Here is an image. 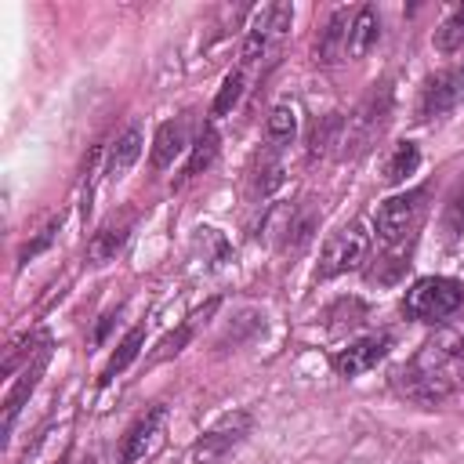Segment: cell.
I'll return each mask as SVG.
<instances>
[{
    "mask_svg": "<svg viewBox=\"0 0 464 464\" xmlns=\"http://www.w3.org/2000/svg\"><path fill=\"white\" fill-rule=\"evenodd\" d=\"M366 250H370V236H366V228H362L359 221H352V225H344L341 232H334V236L326 239L315 276H319V279H334V276L355 268V265L366 257Z\"/></svg>",
    "mask_w": 464,
    "mask_h": 464,
    "instance_id": "obj_6",
    "label": "cell"
},
{
    "mask_svg": "<svg viewBox=\"0 0 464 464\" xmlns=\"http://www.w3.org/2000/svg\"><path fill=\"white\" fill-rule=\"evenodd\" d=\"M290 22H294V7L290 4H268V7H261L257 18H254V25H250V33H246V44H243V65H254L265 54H272L279 47V40L286 36Z\"/></svg>",
    "mask_w": 464,
    "mask_h": 464,
    "instance_id": "obj_5",
    "label": "cell"
},
{
    "mask_svg": "<svg viewBox=\"0 0 464 464\" xmlns=\"http://www.w3.org/2000/svg\"><path fill=\"white\" fill-rule=\"evenodd\" d=\"M388 116H392V87L381 83V87H373V91L359 102V109L348 116V123H344V130H341V152H344V156H355V152H362L366 145H373V138L384 130Z\"/></svg>",
    "mask_w": 464,
    "mask_h": 464,
    "instance_id": "obj_3",
    "label": "cell"
},
{
    "mask_svg": "<svg viewBox=\"0 0 464 464\" xmlns=\"http://www.w3.org/2000/svg\"><path fill=\"white\" fill-rule=\"evenodd\" d=\"M218 156V134L214 130H203L196 149H192V160H188V174H199L203 167H210V160Z\"/></svg>",
    "mask_w": 464,
    "mask_h": 464,
    "instance_id": "obj_22",
    "label": "cell"
},
{
    "mask_svg": "<svg viewBox=\"0 0 464 464\" xmlns=\"http://www.w3.org/2000/svg\"><path fill=\"white\" fill-rule=\"evenodd\" d=\"M420 167V149L413 145V141H399L392 152H388V160H384V181H402V178H410L413 170Z\"/></svg>",
    "mask_w": 464,
    "mask_h": 464,
    "instance_id": "obj_17",
    "label": "cell"
},
{
    "mask_svg": "<svg viewBox=\"0 0 464 464\" xmlns=\"http://www.w3.org/2000/svg\"><path fill=\"white\" fill-rule=\"evenodd\" d=\"M265 134H268V141H272L276 149H279V145H290L294 134H297V112H294V105H276V109L268 112Z\"/></svg>",
    "mask_w": 464,
    "mask_h": 464,
    "instance_id": "obj_18",
    "label": "cell"
},
{
    "mask_svg": "<svg viewBox=\"0 0 464 464\" xmlns=\"http://www.w3.org/2000/svg\"><path fill=\"white\" fill-rule=\"evenodd\" d=\"M276 185H283V163H279V160H272V163H265V167L257 170V192H261V196H268Z\"/></svg>",
    "mask_w": 464,
    "mask_h": 464,
    "instance_id": "obj_25",
    "label": "cell"
},
{
    "mask_svg": "<svg viewBox=\"0 0 464 464\" xmlns=\"http://www.w3.org/2000/svg\"><path fill=\"white\" fill-rule=\"evenodd\" d=\"M239 94H243V72L225 76V83H221V91H218V98H214V116H225V112L239 102Z\"/></svg>",
    "mask_w": 464,
    "mask_h": 464,
    "instance_id": "obj_24",
    "label": "cell"
},
{
    "mask_svg": "<svg viewBox=\"0 0 464 464\" xmlns=\"http://www.w3.org/2000/svg\"><path fill=\"white\" fill-rule=\"evenodd\" d=\"M250 424H254V420H250L246 410H236V413L221 417L210 431H203V435L196 439L188 460H192V464H218L225 453H232V450L250 435Z\"/></svg>",
    "mask_w": 464,
    "mask_h": 464,
    "instance_id": "obj_7",
    "label": "cell"
},
{
    "mask_svg": "<svg viewBox=\"0 0 464 464\" xmlns=\"http://www.w3.org/2000/svg\"><path fill=\"white\" fill-rule=\"evenodd\" d=\"M388 348H392V337H388V334L359 337V341H352L348 348H341V352L334 355V370H337L341 377H359V373L373 370V366L388 355Z\"/></svg>",
    "mask_w": 464,
    "mask_h": 464,
    "instance_id": "obj_10",
    "label": "cell"
},
{
    "mask_svg": "<svg viewBox=\"0 0 464 464\" xmlns=\"http://www.w3.org/2000/svg\"><path fill=\"white\" fill-rule=\"evenodd\" d=\"M163 428H167V406H152V410H145V413L130 424V431L123 435L120 464H138V460H145V457L160 446Z\"/></svg>",
    "mask_w": 464,
    "mask_h": 464,
    "instance_id": "obj_9",
    "label": "cell"
},
{
    "mask_svg": "<svg viewBox=\"0 0 464 464\" xmlns=\"http://www.w3.org/2000/svg\"><path fill=\"white\" fill-rule=\"evenodd\" d=\"M424 210H428V188H410V192H402V196L384 199L381 210H377V218H373L377 239H381L384 246H395V243L410 239V236L417 232Z\"/></svg>",
    "mask_w": 464,
    "mask_h": 464,
    "instance_id": "obj_4",
    "label": "cell"
},
{
    "mask_svg": "<svg viewBox=\"0 0 464 464\" xmlns=\"http://www.w3.org/2000/svg\"><path fill=\"white\" fill-rule=\"evenodd\" d=\"M141 344H145V326H134L120 344H116V352L109 355V362H105V370H102V384H109L116 373H123L134 359H138V352H141Z\"/></svg>",
    "mask_w": 464,
    "mask_h": 464,
    "instance_id": "obj_16",
    "label": "cell"
},
{
    "mask_svg": "<svg viewBox=\"0 0 464 464\" xmlns=\"http://www.w3.org/2000/svg\"><path fill=\"white\" fill-rule=\"evenodd\" d=\"M464 304V283L450 276H424L406 290L402 312L413 323H442Z\"/></svg>",
    "mask_w": 464,
    "mask_h": 464,
    "instance_id": "obj_2",
    "label": "cell"
},
{
    "mask_svg": "<svg viewBox=\"0 0 464 464\" xmlns=\"http://www.w3.org/2000/svg\"><path fill=\"white\" fill-rule=\"evenodd\" d=\"M185 341H188V326H181V330H178L174 337H167V341L160 344V352H156V359H167V355H178Z\"/></svg>",
    "mask_w": 464,
    "mask_h": 464,
    "instance_id": "obj_27",
    "label": "cell"
},
{
    "mask_svg": "<svg viewBox=\"0 0 464 464\" xmlns=\"http://www.w3.org/2000/svg\"><path fill=\"white\" fill-rule=\"evenodd\" d=\"M312 228H315V218L312 214H290V221H286V246L290 250H301L312 239Z\"/></svg>",
    "mask_w": 464,
    "mask_h": 464,
    "instance_id": "obj_23",
    "label": "cell"
},
{
    "mask_svg": "<svg viewBox=\"0 0 464 464\" xmlns=\"http://www.w3.org/2000/svg\"><path fill=\"white\" fill-rule=\"evenodd\" d=\"M141 145H145V138H141V127H127L112 145H109V160H105V178L109 181H120L134 163H138V156H141Z\"/></svg>",
    "mask_w": 464,
    "mask_h": 464,
    "instance_id": "obj_12",
    "label": "cell"
},
{
    "mask_svg": "<svg viewBox=\"0 0 464 464\" xmlns=\"http://www.w3.org/2000/svg\"><path fill=\"white\" fill-rule=\"evenodd\" d=\"M341 130H344V123H341L337 112H330L323 123H315V130H312V138H308V156L315 160V156H323L330 145H341Z\"/></svg>",
    "mask_w": 464,
    "mask_h": 464,
    "instance_id": "obj_20",
    "label": "cell"
},
{
    "mask_svg": "<svg viewBox=\"0 0 464 464\" xmlns=\"http://www.w3.org/2000/svg\"><path fill=\"white\" fill-rule=\"evenodd\" d=\"M58 225H62V218H54V221H47V225L40 228V236H36V239H33L29 246H22V254H18V257H22V261H29V257H36V254H40V250H44V246H47V243L54 239V232H58Z\"/></svg>",
    "mask_w": 464,
    "mask_h": 464,
    "instance_id": "obj_26",
    "label": "cell"
},
{
    "mask_svg": "<svg viewBox=\"0 0 464 464\" xmlns=\"http://www.w3.org/2000/svg\"><path fill=\"white\" fill-rule=\"evenodd\" d=\"M348 29H352V14L341 7L330 14V22L323 25V40L315 44V58L323 65H334L341 58H348Z\"/></svg>",
    "mask_w": 464,
    "mask_h": 464,
    "instance_id": "obj_11",
    "label": "cell"
},
{
    "mask_svg": "<svg viewBox=\"0 0 464 464\" xmlns=\"http://www.w3.org/2000/svg\"><path fill=\"white\" fill-rule=\"evenodd\" d=\"M188 145V130H185V120H167L160 130H156V141H152V167H170Z\"/></svg>",
    "mask_w": 464,
    "mask_h": 464,
    "instance_id": "obj_15",
    "label": "cell"
},
{
    "mask_svg": "<svg viewBox=\"0 0 464 464\" xmlns=\"http://www.w3.org/2000/svg\"><path fill=\"white\" fill-rule=\"evenodd\" d=\"M127 236H130V218L102 225V228L91 236V243H87V261H91V265H109V261L123 250Z\"/></svg>",
    "mask_w": 464,
    "mask_h": 464,
    "instance_id": "obj_14",
    "label": "cell"
},
{
    "mask_svg": "<svg viewBox=\"0 0 464 464\" xmlns=\"http://www.w3.org/2000/svg\"><path fill=\"white\" fill-rule=\"evenodd\" d=\"M460 98H464V69H442L424 83L417 102V120H439L450 109H457Z\"/></svg>",
    "mask_w": 464,
    "mask_h": 464,
    "instance_id": "obj_8",
    "label": "cell"
},
{
    "mask_svg": "<svg viewBox=\"0 0 464 464\" xmlns=\"http://www.w3.org/2000/svg\"><path fill=\"white\" fill-rule=\"evenodd\" d=\"M399 392L413 402L435 406L464 388V319L435 330L417 355L395 373Z\"/></svg>",
    "mask_w": 464,
    "mask_h": 464,
    "instance_id": "obj_1",
    "label": "cell"
},
{
    "mask_svg": "<svg viewBox=\"0 0 464 464\" xmlns=\"http://www.w3.org/2000/svg\"><path fill=\"white\" fill-rule=\"evenodd\" d=\"M442 232H446L450 239L464 232V178L457 181V188H453L450 199H446V210H442Z\"/></svg>",
    "mask_w": 464,
    "mask_h": 464,
    "instance_id": "obj_21",
    "label": "cell"
},
{
    "mask_svg": "<svg viewBox=\"0 0 464 464\" xmlns=\"http://www.w3.org/2000/svg\"><path fill=\"white\" fill-rule=\"evenodd\" d=\"M377 40H381V14H377V7H359L355 14H352V29H348V58H362V54H370L373 47H377Z\"/></svg>",
    "mask_w": 464,
    "mask_h": 464,
    "instance_id": "obj_13",
    "label": "cell"
},
{
    "mask_svg": "<svg viewBox=\"0 0 464 464\" xmlns=\"http://www.w3.org/2000/svg\"><path fill=\"white\" fill-rule=\"evenodd\" d=\"M435 47H439L442 54H453V51L464 47V4L453 7V11L439 22V29H435Z\"/></svg>",
    "mask_w": 464,
    "mask_h": 464,
    "instance_id": "obj_19",
    "label": "cell"
}]
</instances>
